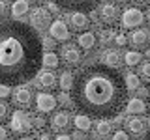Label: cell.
<instances>
[{
  "label": "cell",
  "mask_w": 150,
  "mask_h": 140,
  "mask_svg": "<svg viewBox=\"0 0 150 140\" xmlns=\"http://www.w3.org/2000/svg\"><path fill=\"white\" fill-rule=\"evenodd\" d=\"M71 101L90 120L116 118L128 103L124 77L101 64L86 65L75 75Z\"/></svg>",
  "instance_id": "1"
},
{
  "label": "cell",
  "mask_w": 150,
  "mask_h": 140,
  "mask_svg": "<svg viewBox=\"0 0 150 140\" xmlns=\"http://www.w3.org/2000/svg\"><path fill=\"white\" fill-rule=\"evenodd\" d=\"M43 45L32 26L21 21L0 22V84L21 86L41 67Z\"/></svg>",
  "instance_id": "2"
},
{
  "label": "cell",
  "mask_w": 150,
  "mask_h": 140,
  "mask_svg": "<svg viewBox=\"0 0 150 140\" xmlns=\"http://www.w3.org/2000/svg\"><path fill=\"white\" fill-rule=\"evenodd\" d=\"M51 2H54L58 8L68 9L71 13H88L100 6L101 0H51Z\"/></svg>",
  "instance_id": "3"
},
{
  "label": "cell",
  "mask_w": 150,
  "mask_h": 140,
  "mask_svg": "<svg viewBox=\"0 0 150 140\" xmlns=\"http://www.w3.org/2000/svg\"><path fill=\"white\" fill-rule=\"evenodd\" d=\"M9 127L17 134L28 133V131L32 129V116L28 114L26 110H15L11 114V120H9Z\"/></svg>",
  "instance_id": "4"
},
{
  "label": "cell",
  "mask_w": 150,
  "mask_h": 140,
  "mask_svg": "<svg viewBox=\"0 0 150 140\" xmlns=\"http://www.w3.org/2000/svg\"><path fill=\"white\" fill-rule=\"evenodd\" d=\"M60 60H62L64 64H68L69 67H77V65H81V62H83V52H81V49L73 47L71 43H66L62 49H60Z\"/></svg>",
  "instance_id": "5"
},
{
  "label": "cell",
  "mask_w": 150,
  "mask_h": 140,
  "mask_svg": "<svg viewBox=\"0 0 150 140\" xmlns=\"http://www.w3.org/2000/svg\"><path fill=\"white\" fill-rule=\"evenodd\" d=\"M120 21H122V26L124 28H137V26L143 24L144 13L141 11L139 8H126L124 11H122Z\"/></svg>",
  "instance_id": "6"
},
{
  "label": "cell",
  "mask_w": 150,
  "mask_h": 140,
  "mask_svg": "<svg viewBox=\"0 0 150 140\" xmlns=\"http://www.w3.org/2000/svg\"><path fill=\"white\" fill-rule=\"evenodd\" d=\"M98 21H101L103 24H107V26L116 24V21H118V8L111 2L101 4L100 11H98Z\"/></svg>",
  "instance_id": "7"
},
{
  "label": "cell",
  "mask_w": 150,
  "mask_h": 140,
  "mask_svg": "<svg viewBox=\"0 0 150 140\" xmlns=\"http://www.w3.org/2000/svg\"><path fill=\"white\" fill-rule=\"evenodd\" d=\"M30 22L34 30H45L51 26V15L43 8H34L30 11Z\"/></svg>",
  "instance_id": "8"
},
{
  "label": "cell",
  "mask_w": 150,
  "mask_h": 140,
  "mask_svg": "<svg viewBox=\"0 0 150 140\" xmlns=\"http://www.w3.org/2000/svg\"><path fill=\"white\" fill-rule=\"evenodd\" d=\"M49 34L54 41H68L69 36H71V32H69L68 24H66L62 19H54L49 26Z\"/></svg>",
  "instance_id": "9"
},
{
  "label": "cell",
  "mask_w": 150,
  "mask_h": 140,
  "mask_svg": "<svg viewBox=\"0 0 150 140\" xmlns=\"http://www.w3.org/2000/svg\"><path fill=\"white\" fill-rule=\"evenodd\" d=\"M56 106H58V99H56L53 93L40 92L36 95V108L40 112H53Z\"/></svg>",
  "instance_id": "10"
},
{
  "label": "cell",
  "mask_w": 150,
  "mask_h": 140,
  "mask_svg": "<svg viewBox=\"0 0 150 140\" xmlns=\"http://www.w3.org/2000/svg\"><path fill=\"white\" fill-rule=\"evenodd\" d=\"M13 103L17 106H23V108L30 106L32 105V90L25 88V86H17V90L13 92Z\"/></svg>",
  "instance_id": "11"
},
{
  "label": "cell",
  "mask_w": 150,
  "mask_h": 140,
  "mask_svg": "<svg viewBox=\"0 0 150 140\" xmlns=\"http://www.w3.org/2000/svg\"><path fill=\"white\" fill-rule=\"evenodd\" d=\"M129 41H131V45L137 47V49H144V47L150 43V30H146V28H137L135 32H131Z\"/></svg>",
  "instance_id": "12"
},
{
  "label": "cell",
  "mask_w": 150,
  "mask_h": 140,
  "mask_svg": "<svg viewBox=\"0 0 150 140\" xmlns=\"http://www.w3.org/2000/svg\"><path fill=\"white\" fill-rule=\"evenodd\" d=\"M124 127H126V131L128 133H131V134H144V120H141V118H135V116H128L124 121Z\"/></svg>",
  "instance_id": "13"
},
{
  "label": "cell",
  "mask_w": 150,
  "mask_h": 140,
  "mask_svg": "<svg viewBox=\"0 0 150 140\" xmlns=\"http://www.w3.org/2000/svg\"><path fill=\"white\" fill-rule=\"evenodd\" d=\"M69 24L75 32H86V28L90 26V19L86 17V13H71L69 15Z\"/></svg>",
  "instance_id": "14"
},
{
  "label": "cell",
  "mask_w": 150,
  "mask_h": 140,
  "mask_svg": "<svg viewBox=\"0 0 150 140\" xmlns=\"http://www.w3.org/2000/svg\"><path fill=\"white\" fill-rule=\"evenodd\" d=\"M51 129H54V131H62L66 129L69 125V114L66 110H58V112H54L53 116H51Z\"/></svg>",
  "instance_id": "15"
},
{
  "label": "cell",
  "mask_w": 150,
  "mask_h": 140,
  "mask_svg": "<svg viewBox=\"0 0 150 140\" xmlns=\"http://www.w3.org/2000/svg\"><path fill=\"white\" fill-rule=\"evenodd\" d=\"M101 65H105V67H111V69H116L118 65L122 64V56L118 50H115V49H111V50H105L101 56Z\"/></svg>",
  "instance_id": "16"
},
{
  "label": "cell",
  "mask_w": 150,
  "mask_h": 140,
  "mask_svg": "<svg viewBox=\"0 0 150 140\" xmlns=\"http://www.w3.org/2000/svg\"><path fill=\"white\" fill-rule=\"evenodd\" d=\"M56 84V75L53 71H41L40 77H38V86L40 88H45V90H51L54 88Z\"/></svg>",
  "instance_id": "17"
},
{
  "label": "cell",
  "mask_w": 150,
  "mask_h": 140,
  "mask_svg": "<svg viewBox=\"0 0 150 140\" xmlns=\"http://www.w3.org/2000/svg\"><path fill=\"white\" fill-rule=\"evenodd\" d=\"M77 45L81 47L83 50H90V49H94V45H96V36H94L92 32H83V34H79V37H77Z\"/></svg>",
  "instance_id": "18"
},
{
  "label": "cell",
  "mask_w": 150,
  "mask_h": 140,
  "mask_svg": "<svg viewBox=\"0 0 150 140\" xmlns=\"http://www.w3.org/2000/svg\"><path fill=\"white\" fill-rule=\"evenodd\" d=\"M126 110H128L129 114H143V112L146 110V105H144L143 99L133 97V99H129L128 103H126Z\"/></svg>",
  "instance_id": "19"
},
{
  "label": "cell",
  "mask_w": 150,
  "mask_h": 140,
  "mask_svg": "<svg viewBox=\"0 0 150 140\" xmlns=\"http://www.w3.org/2000/svg\"><path fill=\"white\" fill-rule=\"evenodd\" d=\"M41 65H45V67H49V69H56L60 65V56L56 52H53V50H47V52H43Z\"/></svg>",
  "instance_id": "20"
},
{
  "label": "cell",
  "mask_w": 150,
  "mask_h": 140,
  "mask_svg": "<svg viewBox=\"0 0 150 140\" xmlns=\"http://www.w3.org/2000/svg\"><path fill=\"white\" fill-rule=\"evenodd\" d=\"M73 80H75V77L71 75V71H69V69H66V71L60 73V88H62V92H64V93L71 92V88H73Z\"/></svg>",
  "instance_id": "21"
},
{
  "label": "cell",
  "mask_w": 150,
  "mask_h": 140,
  "mask_svg": "<svg viewBox=\"0 0 150 140\" xmlns=\"http://www.w3.org/2000/svg\"><path fill=\"white\" fill-rule=\"evenodd\" d=\"M28 0H15V2L11 4V15L19 19V17H23L25 13H28Z\"/></svg>",
  "instance_id": "22"
},
{
  "label": "cell",
  "mask_w": 150,
  "mask_h": 140,
  "mask_svg": "<svg viewBox=\"0 0 150 140\" xmlns=\"http://www.w3.org/2000/svg\"><path fill=\"white\" fill-rule=\"evenodd\" d=\"M73 125H75V129L77 131H88L92 127V121L88 116H84V114H77V116H73Z\"/></svg>",
  "instance_id": "23"
},
{
  "label": "cell",
  "mask_w": 150,
  "mask_h": 140,
  "mask_svg": "<svg viewBox=\"0 0 150 140\" xmlns=\"http://www.w3.org/2000/svg\"><path fill=\"white\" fill-rule=\"evenodd\" d=\"M141 60H143V56H141V52H137V50H128V52L124 54V64L128 65V67L139 65Z\"/></svg>",
  "instance_id": "24"
},
{
  "label": "cell",
  "mask_w": 150,
  "mask_h": 140,
  "mask_svg": "<svg viewBox=\"0 0 150 140\" xmlns=\"http://www.w3.org/2000/svg\"><path fill=\"white\" fill-rule=\"evenodd\" d=\"M111 131H112L111 123L105 121V120H100L96 123V127H94V133H96L98 136H107V134H111Z\"/></svg>",
  "instance_id": "25"
},
{
  "label": "cell",
  "mask_w": 150,
  "mask_h": 140,
  "mask_svg": "<svg viewBox=\"0 0 150 140\" xmlns=\"http://www.w3.org/2000/svg\"><path fill=\"white\" fill-rule=\"evenodd\" d=\"M116 37V30H112V28H105V30L100 32V41L103 45H109L111 41H115Z\"/></svg>",
  "instance_id": "26"
},
{
  "label": "cell",
  "mask_w": 150,
  "mask_h": 140,
  "mask_svg": "<svg viewBox=\"0 0 150 140\" xmlns=\"http://www.w3.org/2000/svg\"><path fill=\"white\" fill-rule=\"evenodd\" d=\"M124 82H126V88H128V90H137L139 88V77L135 73H126L124 75Z\"/></svg>",
  "instance_id": "27"
},
{
  "label": "cell",
  "mask_w": 150,
  "mask_h": 140,
  "mask_svg": "<svg viewBox=\"0 0 150 140\" xmlns=\"http://www.w3.org/2000/svg\"><path fill=\"white\" fill-rule=\"evenodd\" d=\"M137 77H141L144 82H150V62H144L139 65V75Z\"/></svg>",
  "instance_id": "28"
},
{
  "label": "cell",
  "mask_w": 150,
  "mask_h": 140,
  "mask_svg": "<svg viewBox=\"0 0 150 140\" xmlns=\"http://www.w3.org/2000/svg\"><path fill=\"white\" fill-rule=\"evenodd\" d=\"M32 127L36 129H43L45 127V120L40 118V116H32Z\"/></svg>",
  "instance_id": "29"
},
{
  "label": "cell",
  "mask_w": 150,
  "mask_h": 140,
  "mask_svg": "<svg viewBox=\"0 0 150 140\" xmlns=\"http://www.w3.org/2000/svg\"><path fill=\"white\" fill-rule=\"evenodd\" d=\"M111 140H129V136L126 131H116L115 136H111Z\"/></svg>",
  "instance_id": "30"
},
{
  "label": "cell",
  "mask_w": 150,
  "mask_h": 140,
  "mask_svg": "<svg viewBox=\"0 0 150 140\" xmlns=\"http://www.w3.org/2000/svg\"><path fill=\"white\" fill-rule=\"evenodd\" d=\"M115 43L118 45V47H122V45H126V43H128V37H126L124 34H116V37H115Z\"/></svg>",
  "instance_id": "31"
},
{
  "label": "cell",
  "mask_w": 150,
  "mask_h": 140,
  "mask_svg": "<svg viewBox=\"0 0 150 140\" xmlns=\"http://www.w3.org/2000/svg\"><path fill=\"white\" fill-rule=\"evenodd\" d=\"M6 116H8V105L0 101V120H6Z\"/></svg>",
  "instance_id": "32"
},
{
  "label": "cell",
  "mask_w": 150,
  "mask_h": 140,
  "mask_svg": "<svg viewBox=\"0 0 150 140\" xmlns=\"http://www.w3.org/2000/svg\"><path fill=\"white\" fill-rule=\"evenodd\" d=\"M137 95H139V99H141V97H148L150 95V90H148V88H144V86H139L137 88Z\"/></svg>",
  "instance_id": "33"
},
{
  "label": "cell",
  "mask_w": 150,
  "mask_h": 140,
  "mask_svg": "<svg viewBox=\"0 0 150 140\" xmlns=\"http://www.w3.org/2000/svg\"><path fill=\"white\" fill-rule=\"evenodd\" d=\"M8 95H9V88L4 86V84H0V99H2V97H8Z\"/></svg>",
  "instance_id": "34"
},
{
  "label": "cell",
  "mask_w": 150,
  "mask_h": 140,
  "mask_svg": "<svg viewBox=\"0 0 150 140\" xmlns=\"http://www.w3.org/2000/svg\"><path fill=\"white\" fill-rule=\"evenodd\" d=\"M6 11H8V4H6V0H0V17L6 15Z\"/></svg>",
  "instance_id": "35"
},
{
  "label": "cell",
  "mask_w": 150,
  "mask_h": 140,
  "mask_svg": "<svg viewBox=\"0 0 150 140\" xmlns=\"http://www.w3.org/2000/svg\"><path fill=\"white\" fill-rule=\"evenodd\" d=\"M6 138H8V131H6V127L0 125V140H6Z\"/></svg>",
  "instance_id": "36"
},
{
  "label": "cell",
  "mask_w": 150,
  "mask_h": 140,
  "mask_svg": "<svg viewBox=\"0 0 150 140\" xmlns=\"http://www.w3.org/2000/svg\"><path fill=\"white\" fill-rule=\"evenodd\" d=\"M47 6H49V11H54V13H56V11H58V9H60V8L56 6L54 2H49V4H47Z\"/></svg>",
  "instance_id": "37"
},
{
  "label": "cell",
  "mask_w": 150,
  "mask_h": 140,
  "mask_svg": "<svg viewBox=\"0 0 150 140\" xmlns=\"http://www.w3.org/2000/svg\"><path fill=\"white\" fill-rule=\"evenodd\" d=\"M60 101H62L64 105H68V103H69V95H68V93H64V92H62V95H60Z\"/></svg>",
  "instance_id": "38"
},
{
  "label": "cell",
  "mask_w": 150,
  "mask_h": 140,
  "mask_svg": "<svg viewBox=\"0 0 150 140\" xmlns=\"http://www.w3.org/2000/svg\"><path fill=\"white\" fill-rule=\"evenodd\" d=\"M41 45L47 47V49H51V47H53V39H43V41H41Z\"/></svg>",
  "instance_id": "39"
},
{
  "label": "cell",
  "mask_w": 150,
  "mask_h": 140,
  "mask_svg": "<svg viewBox=\"0 0 150 140\" xmlns=\"http://www.w3.org/2000/svg\"><path fill=\"white\" fill-rule=\"evenodd\" d=\"M73 138H75V140H84V134H83V131H77V133L73 134Z\"/></svg>",
  "instance_id": "40"
},
{
  "label": "cell",
  "mask_w": 150,
  "mask_h": 140,
  "mask_svg": "<svg viewBox=\"0 0 150 140\" xmlns=\"http://www.w3.org/2000/svg\"><path fill=\"white\" fill-rule=\"evenodd\" d=\"M54 140H73V138L69 136V134H58V136H56Z\"/></svg>",
  "instance_id": "41"
},
{
  "label": "cell",
  "mask_w": 150,
  "mask_h": 140,
  "mask_svg": "<svg viewBox=\"0 0 150 140\" xmlns=\"http://www.w3.org/2000/svg\"><path fill=\"white\" fill-rule=\"evenodd\" d=\"M40 140H53V136H51L49 133H43V134L40 136Z\"/></svg>",
  "instance_id": "42"
},
{
  "label": "cell",
  "mask_w": 150,
  "mask_h": 140,
  "mask_svg": "<svg viewBox=\"0 0 150 140\" xmlns=\"http://www.w3.org/2000/svg\"><path fill=\"white\" fill-rule=\"evenodd\" d=\"M135 4H137V6H143V4H146V0H133Z\"/></svg>",
  "instance_id": "43"
},
{
  "label": "cell",
  "mask_w": 150,
  "mask_h": 140,
  "mask_svg": "<svg viewBox=\"0 0 150 140\" xmlns=\"http://www.w3.org/2000/svg\"><path fill=\"white\" fill-rule=\"evenodd\" d=\"M17 140H34V138H30V136H21V138H17Z\"/></svg>",
  "instance_id": "44"
},
{
  "label": "cell",
  "mask_w": 150,
  "mask_h": 140,
  "mask_svg": "<svg viewBox=\"0 0 150 140\" xmlns=\"http://www.w3.org/2000/svg\"><path fill=\"white\" fill-rule=\"evenodd\" d=\"M144 140H150V131H148L146 134H144Z\"/></svg>",
  "instance_id": "45"
},
{
  "label": "cell",
  "mask_w": 150,
  "mask_h": 140,
  "mask_svg": "<svg viewBox=\"0 0 150 140\" xmlns=\"http://www.w3.org/2000/svg\"><path fill=\"white\" fill-rule=\"evenodd\" d=\"M146 19H148V21H150V9H148V11H146Z\"/></svg>",
  "instance_id": "46"
},
{
  "label": "cell",
  "mask_w": 150,
  "mask_h": 140,
  "mask_svg": "<svg viewBox=\"0 0 150 140\" xmlns=\"http://www.w3.org/2000/svg\"><path fill=\"white\" fill-rule=\"evenodd\" d=\"M111 2H124V0H111Z\"/></svg>",
  "instance_id": "47"
},
{
  "label": "cell",
  "mask_w": 150,
  "mask_h": 140,
  "mask_svg": "<svg viewBox=\"0 0 150 140\" xmlns=\"http://www.w3.org/2000/svg\"><path fill=\"white\" fill-rule=\"evenodd\" d=\"M144 121H146V123H148V127H150V118H148V120H144Z\"/></svg>",
  "instance_id": "48"
},
{
  "label": "cell",
  "mask_w": 150,
  "mask_h": 140,
  "mask_svg": "<svg viewBox=\"0 0 150 140\" xmlns=\"http://www.w3.org/2000/svg\"><path fill=\"white\" fill-rule=\"evenodd\" d=\"M148 108H150V103H148Z\"/></svg>",
  "instance_id": "49"
}]
</instances>
